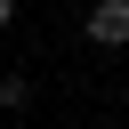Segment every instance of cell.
<instances>
[{
	"instance_id": "obj_1",
	"label": "cell",
	"mask_w": 129,
	"mask_h": 129,
	"mask_svg": "<svg viewBox=\"0 0 129 129\" xmlns=\"http://www.w3.org/2000/svg\"><path fill=\"white\" fill-rule=\"evenodd\" d=\"M81 32H89L97 48H129V0H97V8L81 16Z\"/></svg>"
},
{
	"instance_id": "obj_2",
	"label": "cell",
	"mask_w": 129,
	"mask_h": 129,
	"mask_svg": "<svg viewBox=\"0 0 129 129\" xmlns=\"http://www.w3.org/2000/svg\"><path fill=\"white\" fill-rule=\"evenodd\" d=\"M0 105L24 113V105H32V81H24V73H0Z\"/></svg>"
},
{
	"instance_id": "obj_3",
	"label": "cell",
	"mask_w": 129,
	"mask_h": 129,
	"mask_svg": "<svg viewBox=\"0 0 129 129\" xmlns=\"http://www.w3.org/2000/svg\"><path fill=\"white\" fill-rule=\"evenodd\" d=\"M0 24H16V0H0Z\"/></svg>"
}]
</instances>
